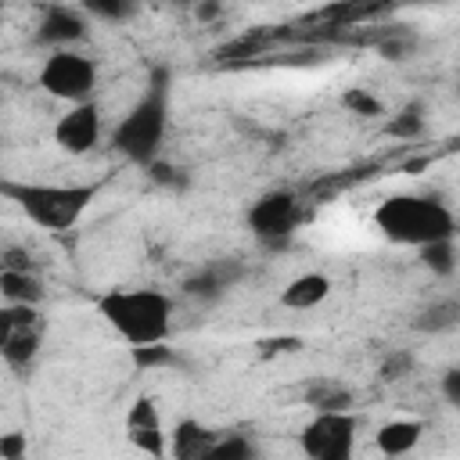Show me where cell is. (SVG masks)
Listing matches in <instances>:
<instances>
[{
    "instance_id": "obj_1",
    "label": "cell",
    "mask_w": 460,
    "mask_h": 460,
    "mask_svg": "<svg viewBox=\"0 0 460 460\" xmlns=\"http://www.w3.org/2000/svg\"><path fill=\"white\" fill-rule=\"evenodd\" d=\"M169 104H172V72L169 68H155L147 75V86L140 90V97L129 104V111L115 122L111 129V147L133 162L151 169L158 162V151L165 144V129H169Z\"/></svg>"
},
{
    "instance_id": "obj_2",
    "label": "cell",
    "mask_w": 460,
    "mask_h": 460,
    "mask_svg": "<svg viewBox=\"0 0 460 460\" xmlns=\"http://www.w3.org/2000/svg\"><path fill=\"white\" fill-rule=\"evenodd\" d=\"M374 226L388 244L417 252L438 241H456V216L435 194H388L374 208Z\"/></svg>"
},
{
    "instance_id": "obj_3",
    "label": "cell",
    "mask_w": 460,
    "mask_h": 460,
    "mask_svg": "<svg viewBox=\"0 0 460 460\" xmlns=\"http://www.w3.org/2000/svg\"><path fill=\"white\" fill-rule=\"evenodd\" d=\"M97 316L129 345H165L172 331V298L158 288H108L97 298Z\"/></svg>"
},
{
    "instance_id": "obj_4",
    "label": "cell",
    "mask_w": 460,
    "mask_h": 460,
    "mask_svg": "<svg viewBox=\"0 0 460 460\" xmlns=\"http://www.w3.org/2000/svg\"><path fill=\"white\" fill-rule=\"evenodd\" d=\"M101 190V180L90 183H40V180H4L0 194L40 230L61 234L72 230L86 208L93 205Z\"/></svg>"
},
{
    "instance_id": "obj_5",
    "label": "cell",
    "mask_w": 460,
    "mask_h": 460,
    "mask_svg": "<svg viewBox=\"0 0 460 460\" xmlns=\"http://www.w3.org/2000/svg\"><path fill=\"white\" fill-rule=\"evenodd\" d=\"M97 79H101L97 61L86 50H50L36 72L40 90L54 101H65L68 108L93 101Z\"/></svg>"
},
{
    "instance_id": "obj_6",
    "label": "cell",
    "mask_w": 460,
    "mask_h": 460,
    "mask_svg": "<svg viewBox=\"0 0 460 460\" xmlns=\"http://www.w3.org/2000/svg\"><path fill=\"white\" fill-rule=\"evenodd\" d=\"M359 438L356 413H313L298 428V449L305 460H352Z\"/></svg>"
},
{
    "instance_id": "obj_7",
    "label": "cell",
    "mask_w": 460,
    "mask_h": 460,
    "mask_svg": "<svg viewBox=\"0 0 460 460\" xmlns=\"http://www.w3.org/2000/svg\"><path fill=\"white\" fill-rule=\"evenodd\" d=\"M244 223H248V230H252L262 244L280 248V244L291 241V234H295L298 223H302V201H298L295 190L273 187V190L259 194V198L248 205Z\"/></svg>"
},
{
    "instance_id": "obj_8",
    "label": "cell",
    "mask_w": 460,
    "mask_h": 460,
    "mask_svg": "<svg viewBox=\"0 0 460 460\" xmlns=\"http://www.w3.org/2000/svg\"><path fill=\"white\" fill-rule=\"evenodd\" d=\"M43 345V316L36 305L0 309V356L14 374H29Z\"/></svg>"
},
{
    "instance_id": "obj_9",
    "label": "cell",
    "mask_w": 460,
    "mask_h": 460,
    "mask_svg": "<svg viewBox=\"0 0 460 460\" xmlns=\"http://www.w3.org/2000/svg\"><path fill=\"white\" fill-rule=\"evenodd\" d=\"M126 438L137 453L151 456V460H165L169 456V428L162 420L158 399L155 395H137L126 410Z\"/></svg>"
},
{
    "instance_id": "obj_10",
    "label": "cell",
    "mask_w": 460,
    "mask_h": 460,
    "mask_svg": "<svg viewBox=\"0 0 460 460\" xmlns=\"http://www.w3.org/2000/svg\"><path fill=\"white\" fill-rule=\"evenodd\" d=\"M101 137H104V119H101V104L97 101L72 104L54 122V144L65 155H90L101 144Z\"/></svg>"
},
{
    "instance_id": "obj_11",
    "label": "cell",
    "mask_w": 460,
    "mask_h": 460,
    "mask_svg": "<svg viewBox=\"0 0 460 460\" xmlns=\"http://www.w3.org/2000/svg\"><path fill=\"white\" fill-rule=\"evenodd\" d=\"M86 32H90L86 11L83 7H68V4L43 7L40 22H36V43H43L50 50H79Z\"/></svg>"
},
{
    "instance_id": "obj_12",
    "label": "cell",
    "mask_w": 460,
    "mask_h": 460,
    "mask_svg": "<svg viewBox=\"0 0 460 460\" xmlns=\"http://www.w3.org/2000/svg\"><path fill=\"white\" fill-rule=\"evenodd\" d=\"M219 431L201 424L198 417H180L169 431V456L172 460H212Z\"/></svg>"
},
{
    "instance_id": "obj_13",
    "label": "cell",
    "mask_w": 460,
    "mask_h": 460,
    "mask_svg": "<svg viewBox=\"0 0 460 460\" xmlns=\"http://www.w3.org/2000/svg\"><path fill=\"white\" fill-rule=\"evenodd\" d=\"M420 438H424V424L417 417H392L374 431V449L388 460H399L410 456L420 446Z\"/></svg>"
},
{
    "instance_id": "obj_14",
    "label": "cell",
    "mask_w": 460,
    "mask_h": 460,
    "mask_svg": "<svg viewBox=\"0 0 460 460\" xmlns=\"http://www.w3.org/2000/svg\"><path fill=\"white\" fill-rule=\"evenodd\" d=\"M331 291H334L331 277L320 273V270H309V273H298V277H291V280L284 284L280 305H284V309H295V313H309V309L323 305V302L331 298Z\"/></svg>"
},
{
    "instance_id": "obj_15",
    "label": "cell",
    "mask_w": 460,
    "mask_h": 460,
    "mask_svg": "<svg viewBox=\"0 0 460 460\" xmlns=\"http://www.w3.org/2000/svg\"><path fill=\"white\" fill-rule=\"evenodd\" d=\"M413 331L431 334V338L460 331V298H456V295H453V298H435V302H428L424 309H417Z\"/></svg>"
},
{
    "instance_id": "obj_16",
    "label": "cell",
    "mask_w": 460,
    "mask_h": 460,
    "mask_svg": "<svg viewBox=\"0 0 460 460\" xmlns=\"http://www.w3.org/2000/svg\"><path fill=\"white\" fill-rule=\"evenodd\" d=\"M0 298L4 305H36L43 302V280L36 270H0Z\"/></svg>"
},
{
    "instance_id": "obj_17",
    "label": "cell",
    "mask_w": 460,
    "mask_h": 460,
    "mask_svg": "<svg viewBox=\"0 0 460 460\" xmlns=\"http://www.w3.org/2000/svg\"><path fill=\"white\" fill-rule=\"evenodd\" d=\"M305 402L313 413H352V392L334 377H316L305 385Z\"/></svg>"
},
{
    "instance_id": "obj_18",
    "label": "cell",
    "mask_w": 460,
    "mask_h": 460,
    "mask_svg": "<svg viewBox=\"0 0 460 460\" xmlns=\"http://www.w3.org/2000/svg\"><path fill=\"white\" fill-rule=\"evenodd\" d=\"M234 280H237V270H226V266H205L201 273H194V277L183 280V291H187L190 298L216 302Z\"/></svg>"
},
{
    "instance_id": "obj_19",
    "label": "cell",
    "mask_w": 460,
    "mask_h": 460,
    "mask_svg": "<svg viewBox=\"0 0 460 460\" xmlns=\"http://www.w3.org/2000/svg\"><path fill=\"white\" fill-rule=\"evenodd\" d=\"M424 126H428V122H424V108H420V104H406L399 115H392V119L385 122V133L406 144V140H417V137L424 133Z\"/></svg>"
},
{
    "instance_id": "obj_20",
    "label": "cell",
    "mask_w": 460,
    "mask_h": 460,
    "mask_svg": "<svg viewBox=\"0 0 460 460\" xmlns=\"http://www.w3.org/2000/svg\"><path fill=\"white\" fill-rule=\"evenodd\" d=\"M341 108L352 111L356 119H381V115H385V101H381L374 90H367V86L345 90V93H341Z\"/></svg>"
},
{
    "instance_id": "obj_21",
    "label": "cell",
    "mask_w": 460,
    "mask_h": 460,
    "mask_svg": "<svg viewBox=\"0 0 460 460\" xmlns=\"http://www.w3.org/2000/svg\"><path fill=\"white\" fill-rule=\"evenodd\" d=\"M212 460H259L255 438L244 435V431H226V435H219Z\"/></svg>"
},
{
    "instance_id": "obj_22",
    "label": "cell",
    "mask_w": 460,
    "mask_h": 460,
    "mask_svg": "<svg viewBox=\"0 0 460 460\" xmlns=\"http://www.w3.org/2000/svg\"><path fill=\"white\" fill-rule=\"evenodd\" d=\"M413 47H417V36L410 29H388L385 36H377V54L385 61H402L413 54Z\"/></svg>"
},
{
    "instance_id": "obj_23",
    "label": "cell",
    "mask_w": 460,
    "mask_h": 460,
    "mask_svg": "<svg viewBox=\"0 0 460 460\" xmlns=\"http://www.w3.org/2000/svg\"><path fill=\"white\" fill-rule=\"evenodd\" d=\"M420 262L435 277H453L456 273V248H453V241H438V244L420 248Z\"/></svg>"
},
{
    "instance_id": "obj_24",
    "label": "cell",
    "mask_w": 460,
    "mask_h": 460,
    "mask_svg": "<svg viewBox=\"0 0 460 460\" xmlns=\"http://www.w3.org/2000/svg\"><path fill=\"white\" fill-rule=\"evenodd\" d=\"M86 18H104V22H126L137 14V4H126V0H86L83 4Z\"/></svg>"
},
{
    "instance_id": "obj_25",
    "label": "cell",
    "mask_w": 460,
    "mask_h": 460,
    "mask_svg": "<svg viewBox=\"0 0 460 460\" xmlns=\"http://www.w3.org/2000/svg\"><path fill=\"white\" fill-rule=\"evenodd\" d=\"M0 460H29V435L11 428L0 435Z\"/></svg>"
},
{
    "instance_id": "obj_26",
    "label": "cell",
    "mask_w": 460,
    "mask_h": 460,
    "mask_svg": "<svg viewBox=\"0 0 460 460\" xmlns=\"http://www.w3.org/2000/svg\"><path fill=\"white\" fill-rule=\"evenodd\" d=\"M410 370H413V356H410V352H402V349L388 352V356H385V363H381V377H385V381H402Z\"/></svg>"
},
{
    "instance_id": "obj_27",
    "label": "cell",
    "mask_w": 460,
    "mask_h": 460,
    "mask_svg": "<svg viewBox=\"0 0 460 460\" xmlns=\"http://www.w3.org/2000/svg\"><path fill=\"white\" fill-rule=\"evenodd\" d=\"M129 356H133V363H137V367H144V370L162 367V363H172V352H169L165 345H144V349H129Z\"/></svg>"
},
{
    "instance_id": "obj_28",
    "label": "cell",
    "mask_w": 460,
    "mask_h": 460,
    "mask_svg": "<svg viewBox=\"0 0 460 460\" xmlns=\"http://www.w3.org/2000/svg\"><path fill=\"white\" fill-rule=\"evenodd\" d=\"M438 392L446 399V406H453L460 413V367H446L438 377Z\"/></svg>"
},
{
    "instance_id": "obj_29",
    "label": "cell",
    "mask_w": 460,
    "mask_h": 460,
    "mask_svg": "<svg viewBox=\"0 0 460 460\" xmlns=\"http://www.w3.org/2000/svg\"><path fill=\"white\" fill-rule=\"evenodd\" d=\"M147 172H151V180H155V183H165V187H176V183H180V172H183V169H176V165H162V162H155V165H151Z\"/></svg>"
},
{
    "instance_id": "obj_30",
    "label": "cell",
    "mask_w": 460,
    "mask_h": 460,
    "mask_svg": "<svg viewBox=\"0 0 460 460\" xmlns=\"http://www.w3.org/2000/svg\"><path fill=\"white\" fill-rule=\"evenodd\" d=\"M456 101H460V79H456Z\"/></svg>"
}]
</instances>
